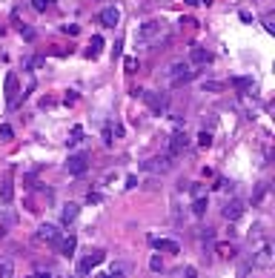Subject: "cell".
<instances>
[{
    "mask_svg": "<svg viewBox=\"0 0 275 278\" xmlns=\"http://www.w3.org/2000/svg\"><path fill=\"white\" fill-rule=\"evenodd\" d=\"M167 40H169V26L163 20H146L135 35V43L141 49H155V46L167 43Z\"/></svg>",
    "mask_w": 275,
    "mask_h": 278,
    "instance_id": "1",
    "label": "cell"
},
{
    "mask_svg": "<svg viewBox=\"0 0 275 278\" xmlns=\"http://www.w3.org/2000/svg\"><path fill=\"white\" fill-rule=\"evenodd\" d=\"M252 267L258 269H272L275 267V247L269 241H261L252 250Z\"/></svg>",
    "mask_w": 275,
    "mask_h": 278,
    "instance_id": "2",
    "label": "cell"
},
{
    "mask_svg": "<svg viewBox=\"0 0 275 278\" xmlns=\"http://www.w3.org/2000/svg\"><path fill=\"white\" fill-rule=\"evenodd\" d=\"M195 78V72H192V66H189L187 61H175L172 66L167 69V81L172 83V86H181V83H189Z\"/></svg>",
    "mask_w": 275,
    "mask_h": 278,
    "instance_id": "3",
    "label": "cell"
},
{
    "mask_svg": "<svg viewBox=\"0 0 275 278\" xmlns=\"http://www.w3.org/2000/svg\"><path fill=\"white\" fill-rule=\"evenodd\" d=\"M103 261H106V255H103L100 250L89 252L86 258L78 264V275H89V272H92V267H98V264H103Z\"/></svg>",
    "mask_w": 275,
    "mask_h": 278,
    "instance_id": "4",
    "label": "cell"
},
{
    "mask_svg": "<svg viewBox=\"0 0 275 278\" xmlns=\"http://www.w3.org/2000/svg\"><path fill=\"white\" fill-rule=\"evenodd\" d=\"M37 241L58 244V241H61V227H58V224H40V227H37Z\"/></svg>",
    "mask_w": 275,
    "mask_h": 278,
    "instance_id": "5",
    "label": "cell"
},
{
    "mask_svg": "<svg viewBox=\"0 0 275 278\" xmlns=\"http://www.w3.org/2000/svg\"><path fill=\"white\" fill-rule=\"evenodd\" d=\"M187 132L184 129H175L172 132V138H169V158H175V155H181L184 149H187Z\"/></svg>",
    "mask_w": 275,
    "mask_h": 278,
    "instance_id": "6",
    "label": "cell"
},
{
    "mask_svg": "<svg viewBox=\"0 0 275 278\" xmlns=\"http://www.w3.org/2000/svg\"><path fill=\"white\" fill-rule=\"evenodd\" d=\"M89 166V155L86 152H80V155H72L69 161H66V172L69 175H83Z\"/></svg>",
    "mask_w": 275,
    "mask_h": 278,
    "instance_id": "7",
    "label": "cell"
},
{
    "mask_svg": "<svg viewBox=\"0 0 275 278\" xmlns=\"http://www.w3.org/2000/svg\"><path fill=\"white\" fill-rule=\"evenodd\" d=\"M141 98L149 103V109L155 112V115H160V112L167 109V98H163L160 92H141Z\"/></svg>",
    "mask_w": 275,
    "mask_h": 278,
    "instance_id": "8",
    "label": "cell"
},
{
    "mask_svg": "<svg viewBox=\"0 0 275 278\" xmlns=\"http://www.w3.org/2000/svg\"><path fill=\"white\" fill-rule=\"evenodd\" d=\"M241 215H244V201L232 198V201L224 204V218H227V221H238Z\"/></svg>",
    "mask_w": 275,
    "mask_h": 278,
    "instance_id": "9",
    "label": "cell"
},
{
    "mask_svg": "<svg viewBox=\"0 0 275 278\" xmlns=\"http://www.w3.org/2000/svg\"><path fill=\"white\" fill-rule=\"evenodd\" d=\"M12 198H15V184H12V170H6V175L0 181V201L12 204Z\"/></svg>",
    "mask_w": 275,
    "mask_h": 278,
    "instance_id": "10",
    "label": "cell"
},
{
    "mask_svg": "<svg viewBox=\"0 0 275 278\" xmlns=\"http://www.w3.org/2000/svg\"><path fill=\"white\" fill-rule=\"evenodd\" d=\"M58 250H61V255H66V258H72L75 255V250H78V238L75 235H61V241H58Z\"/></svg>",
    "mask_w": 275,
    "mask_h": 278,
    "instance_id": "11",
    "label": "cell"
},
{
    "mask_svg": "<svg viewBox=\"0 0 275 278\" xmlns=\"http://www.w3.org/2000/svg\"><path fill=\"white\" fill-rule=\"evenodd\" d=\"M149 244L155 247V250H160V252H169V255H178V252H181V247H178L175 241H169V238H155V235H152Z\"/></svg>",
    "mask_w": 275,
    "mask_h": 278,
    "instance_id": "12",
    "label": "cell"
},
{
    "mask_svg": "<svg viewBox=\"0 0 275 278\" xmlns=\"http://www.w3.org/2000/svg\"><path fill=\"white\" fill-rule=\"evenodd\" d=\"M209 61H212V54L206 52V49H201V46H192V49H189V61H187V63H198V66H206Z\"/></svg>",
    "mask_w": 275,
    "mask_h": 278,
    "instance_id": "13",
    "label": "cell"
},
{
    "mask_svg": "<svg viewBox=\"0 0 275 278\" xmlns=\"http://www.w3.org/2000/svg\"><path fill=\"white\" fill-rule=\"evenodd\" d=\"M118 20H121V12H118L115 6H109V9L100 12V23H103V26L115 29V26H118Z\"/></svg>",
    "mask_w": 275,
    "mask_h": 278,
    "instance_id": "14",
    "label": "cell"
},
{
    "mask_svg": "<svg viewBox=\"0 0 275 278\" xmlns=\"http://www.w3.org/2000/svg\"><path fill=\"white\" fill-rule=\"evenodd\" d=\"M78 215H80V206L78 204H66V206H63V212H61V221H63V224H75Z\"/></svg>",
    "mask_w": 275,
    "mask_h": 278,
    "instance_id": "15",
    "label": "cell"
},
{
    "mask_svg": "<svg viewBox=\"0 0 275 278\" xmlns=\"http://www.w3.org/2000/svg\"><path fill=\"white\" fill-rule=\"evenodd\" d=\"M169 161H172V158H169V155H163V158H152V161L149 163H146V170H152V172H167L169 170V166H172V163H169Z\"/></svg>",
    "mask_w": 275,
    "mask_h": 278,
    "instance_id": "16",
    "label": "cell"
},
{
    "mask_svg": "<svg viewBox=\"0 0 275 278\" xmlns=\"http://www.w3.org/2000/svg\"><path fill=\"white\" fill-rule=\"evenodd\" d=\"M6 98H18V75L15 72H9L6 75Z\"/></svg>",
    "mask_w": 275,
    "mask_h": 278,
    "instance_id": "17",
    "label": "cell"
},
{
    "mask_svg": "<svg viewBox=\"0 0 275 278\" xmlns=\"http://www.w3.org/2000/svg\"><path fill=\"white\" fill-rule=\"evenodd\" d=\"M0 278H15V264H12V258H0Z\"/></svg>",
    "mask_w": 275,
    "mask_h": 278,
    "instance_id": "18",
    "label": "cell"
},
{
    "mask_svg": "<svg viewBox=\"0 0 275 278\" xmlns=\"http://www.w3.org/2000/svg\"><path fill=\"white\" fill-rule=\"evenodd\" d=\"M100 46H103V37L95 35V37H92V43H89V49H86V58H98Z\"/></svg>",
    "mask_w": 275,
    "mask_h": 278,
    "instance_id": "19",
    "label": "cell"
},
{
    "mask_svg": "<svg viewBox=\"0 0 275 278\" xmlns=\"http://www.w3.org/2000/svg\"><path fill=\"white\" fill-rule=\"evenodd\" d=\"M192 212H195V215H204L206 212V195H195V201H192Z\"/></svg>",
    "mask_w": 275,
    "mask_h": 278,
    "instance_id": "20",
    "label": "cell"
},
{
    "mask_svg": "<svg viewBox=\"0 0 275 278\" xmlns=\"http://www.w3.org/2000/svg\"><path fill=\"white\" fill-rule=\"evenodd\" d=\"M215 250H218V255H224V258H235V247L232 244H215Z\"/></svg>",
    "mask_w": 275,
    "mask_h": 278,
    "instance_id": "21",
    "label": "cell"
},
{
    "mask_svg": "<svg viewBox=\"0 0 275 278\" xmlns=\"http://www.w3.org/2000/svg\"><path fill=\"white\" fill-rule=\"evenodd\" d=\"M201 89H204V92H224V89H227V83H221V81H204V83H201Z\"/></svg>",
    "mask_w": 275,
    "mask_h": 278,
    "instance_id": "22",
    "label": "cell"
},
{
    "mask_svg": "<svg viewBox=\"0 0 275 278\" xmlns=\"http://www.w3.org/2000/svg\"><path fill=\"white\" fill-rule=\"evenodd\" d=\"M232 86L241 89V92H247V89H252V78H232Z\"/></svg>",
    "mask_w": 275,
    "mask_h": 278,
    "instance_id": "23",
    "label": "cell"
},
{
    "mask_svg": "<svg viewBox=\"0 0 275 278\" xmlns=\"http://www.w3.org/2000/svg\"><path fill=\"white\" fill-rule=\"evenodd\" d=\"M80 138H83V129H80V126H72V132H69V141H66V146L80 144Z\"/></svg>",
    "mask_w": 275,
    "mask_h": 278,
    "instance_id": "24",
    "label": "cell"
},
{
    "mask_svg": "<svg viewBox=\"0 0 275 278\" xmlns=\"http://www.w3.org/2000/svg\"><path fill=\"white\" fill-rule=\"evenodd\" d=\"M58 0H32V6H35V12H46L49 6H54Z\"/></svg>",
    "mask_w": 275,
    "mask_h": 278,
    "instance_id": "25",
    "label": "cell"
},
{
    "mask_svg": "<svg viewBox=\"0 0 275 278\" xmlns=\"http://www.w3.org/2000/svg\"><path fill=\"white\" fill-rule=\"evenodd\" d=\"M198 144L204 146V149H206V146H212V135L206 132V129H204V132H198Z\"/></svg>",
    "mask_w": 275,
    "mask_h": 278,
    "instance_id": "26",
    "label": "cell"
},
{
    "mask_svg": "<svg viewBox=\"0 0 275 278\" xmlns=\"http://www.w3.org/2000/svg\"><path fill=\"white\" fill-rule=\"evenodd\" d=\"M124 69H126L129 75H132L135 69H138V58H126V61H124Z\"/></svg>",
    "mask_w": 275,
    "mask_h": 278,
    "instance_id": "27",
    "label": "cell"
},
{
    "mask_svg": "<svg viewBox=\"0 0 275 278\" xmlns=\"http://www.w3.org/2000/svg\"><path fill=\"white\" fill-rule=\"evenodd\" d=\"M63 103H66V106H75V103H78V92H66Z\"/></svg>",
    "mask_w": 275,
    "mask_h": 278,
    "instance_id": "28",
    "label": "cell"
},
{
    "mask_svg": "<svg viewBox=\"0 0 275 278\" xmlns=\"http://www.w3.org/2000/svg\"><path fill=\"white\" fill-rule=\"evenodd\" d=\"M61 32H66V35H78L80 29L75 26V23H63V26H61Z\"/></svg>",
    "mask_w": 275,
    "mask_h": 278,
    "instance_id": "29",
    "label": "cell"
},
{
    "mask_svg": "<svg viewBox=\"0 0 275 278\" xmlns=\"http://www.w3.org/2000/svg\"><path fill=\"white\" fill-rule=\"evenodd\" d=\"M149 267L155 269V272H160V269H163V261L158 258V255H152V261H149Z\"/></svg>",
    "mask_w": 275,
    "mask_h": 278,
    "instance_id": "30",
    "label": "cell"
},
{
    "mask_svg": "<svg viewBox=\"0 0 275 278\" xmlns=\"http://www.w3.org/2000/svg\"><path fill=\"white\" fill-rule=\"evenodd\" d=\"M264 195H266V184H258V189H255V198H252V201L258 204V201H261Z\"/></svg>",
    "mask_w": 275,
    "mask_h": 278,
    "instance_id": "31",
    "label": "cell"
},
{
    "mask_svg": "<svg viewBox=\"0 0 275 278\" xmlns=\"http://www.w3.org/2000/svg\"><path fill=\"white\" fill-rule=\"evenodd\" d=\"M43 63H46V58H32V61H29V69H40Z\"/></svg>",
    "mask_w": 275,
    "mask_h": 278,
    "instance_id": "32",
    "label": "cell"
},
{
    "mask_svg": "<svg viewBox=\"0 0 275 278\" xmlns=\"http://www.w3.org/2000/svg\"><path fill=\"white\" fill-rule=\"evenodd\" d=\"M86 201H89V204H100L103 198H100V192H89V195H86Z\"/></svg>",
    "mask_w": 275,
    "mask_h": 278,
    "instance_id": "33",
    "label": "cell"
},
{
    "mask_svg": "<svg viewBox=\"0 0 275 278\" xmlns=\"http://www.w3.org/2000/svg\"><path fill=\"white\" fill-rule=\"evenodd\" d=\"M103 144L112 146V126H106V129H103Z\"/></svg>",
    "mask_w": 275,
    "mask_h": 278,
    "instance_id": "34",
    "label": "cell"
},
{
    "mask_svg": "<svg viewBox=\"0 0 275 278\" xmlns=\"http://www.w3.org/2000/svg\"><path fill=\"white\" fill-rule=\"evenodd\" d=\"M0 135H3L6 141H12V126H6V124H3V126H0Z\"/></svg>",
    "mask_w": 275,
    "mask_h": 278,
    "instance_id": "35",
    "label": "cell"
},
{
    "mask_svg": "<svg viewBox=\"0 0 275 278\" xmlns=\"http://www.w3.org/2000/svg\"><path fill=\"white\" fill-rule=\"evenodd\" d=\"M264 26H266V32H269V35L275 32V26H272V18H264Z\"/></svg>",
    "mask_w": 275,
    "mask_h": 278,
    "instance_id": "36",
    "label": "cell"
},
{
    "mask_svg": "<svg viewBox=\"0 0 275 278\" xmlns=\"http://www.w3.org/2000/svg\"><path fill=\"white\" fill-rule=\"evenodd\" d=\"M20 32H23V37H26V40H35V32H32V29H20Z\"/></svg>",
    "mask_w": 275,
    "mask_h": 278,
    "instance_id": "37",
    "label": "cell"
},
{
    "mask_svg": "<svg viewBox=\"0 0 275 278\" xmlns=\"http://www.w3.org/2000/svg\"><path fill=\"white\" fill-rule=\"evenodd\" d=\"M187 278H198V272H195V267H187Z\"/></svg>",
    "mask_w": 275,
    "mask_h": 278,
    "instance_id": "38",
    "label": "cell"
},
{
    "mask_svg": "<svg viewBox=\"0 0 275 278\" xmlns=\"http://www.w3.org/2000/svg\"><path fill=\"white\" fill-rule=\"evenodd\" d=\"M109 278H124V272H121V269H112V272H109Z\"/></svg>",
    "mask_w": 275,
    "mask_h": 278,
    "instance_id": "39",
    "label": "cell"
},
{
    "mask_svg": "<svg viewBox=\"0 0 275 278\" xmlns=\"http://www.w3.org/2000/svg\"><path fill=\"white\" fill-rule=\"evenodd\" d=\"M32 278H52V272H35Z\"/></svg>",
    "mask_w": 275,
    "mask_h": 278,
    "instance_id": "40",
    "label": "cell"
},
{
    "mask_svg": "<svg viewBox=\"0 0 275 278\" xmlns=\"http://www.w3.org/2000/svg\"><path fill=\"white\" fill-rule=\"evenodd\" d=\"M3 235H6V230H3V227H0V238H3Z\"/></svg>",
    "mask_w": 275,
    "mask_h": 278,
    "instance_id": "41",
    "label": "cell"
},
{
    "mask_svg": "<svg viewBox=\"0 0 275 278\" xmlns=\"http://www.w3.org/2000/svg\"><path fill=\"white\" fill-rule=\"evenodd\" d=\"M98 278H109V275H98Z\"/></svg>",
    "mask_w": 275,
    "mask_h": 278,
    "instance_id": "42",
    "label": "cell"
}]
</instances>
